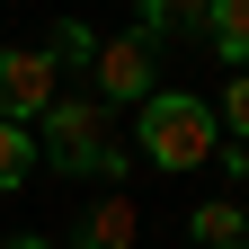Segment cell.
Wrapping results in <instances>:
<instances>
[{
	"label": "cell",
	"instance_id": "cell-3",
	"mask_svg": "<svg viewBox=\"0 0 249 249\" xmlns=\"http://www.w3.org/2000/svg\"><path fill=\"white\" fill-rule=\"evenodd\" d=\"M62 98V71L45 45H0V124H36Z\"/></svg>",
	"mask_w": 249,
	"mask_h": 249
},
{
	"label": "cell",
	"instance_id": "cell-11",
	"mask_svg": "<svg viewBox=\"0 0 249 249\" xmlns=\"http://www.w3.org/2000/svg\"><path fill=\"white\" fill-rule=\"evenodd\" d=\"M0 249H53V240H0Z\"/></svg>",
	"mask_w": 249,
	"mask_h": 249
},
{
	"label": "cell",
	"instance_id": "cell-5",
	"mask_svg": "<svg viewBox=\"0 0 249 249\" xmlns=\"http://www.w3.org/2000/svg\"><path fill=\"white\" fill-rule=\"evenodd\" d=\"M134 231H142V213L124 205V196H98L80 213V231H71V249H134Z\"/></svg>",
	"mask_w": 249,
	"mask_h": 249
},
{
	"label": "cell",
	"instance_id": "cell-4",
	"mask_svg": "<svg viewBox=\"0 0 249 249\" xmlns=\"http://www.w3.org/2000/svg\"><path fill=\"white\" fill-rule=\"evenodd\" d=\"M89 71H98V107L107 98H151V36H98V62H89Z\"/></svg>",
	"mask_w": 249,
	"mask_h": 249
},
{
	"label": "cell",
	"instance_id": "cell-1",
	"mask_svg": "<svg viewBox=\"0 0 249 249\" xmlns=\"http://www.w3.org/2000/svg\"><path fill=\"white\" fill-rule=\"evenodd\" d=\"M36 124H45L36 160H53L62 178H124V160H134V151L107 134V107L98 98H53Z\"/></svg>",
	"mask_w": 249,
	"mask_h": 249
},
{
	"label": "cell",
	"instance_id": "cell-6",
	"mask_svg": "<svg viewBox=\"0 0 249 249\" xmlns=\"http://www.w3.org/2000/svg\"><path fill=\"white\" fill-rule=\"evenodd\" d=\"M187 240H196V249H240L249 240V205H231V196L196 205V213H187Z\"/></svg>",
	"mask_w": 249,
	"mask_h": 249
},
{
	"label": "cell",
	"instance_id": "cell-8",
	"mask_svg": "<svg viewBox=\"0 0 249 249\" xmlns=\"http://www.w3.org/2000/svg\"><path fill=\"white\" fill-rule=\"evenodd\" d=\"M27 169H36V124H0V196L27 187Z\"/></svg>",
	"mask_w": 249,
	"mask_h": 249
},
{
	"label": "cell",
	"instance_id": "cell-10",
	"mask_svg": "<svg viewBox=\"0 0 249 249\" xmlns=\"http://www.w3.org/2000/svg\"><path fill=\"white\" fill-rule=\"evenodd\" d=\"M223 124L249 142V71H231V89H223Z\"/></svg>",
	"mask_w": 249,
	"mask_h": 249
},
{
	"label": "cell",
	"instance_id": "cell-7",
	"mask_svg": "<svg viewBox=\"0 0 249 249\" xmlns=\"http://www.w3.org/2000/svg\"><path fill=\"white\" fill-rule=\"evenodd\" d=\"M196 27L213 36V53H223V62H240V71H249V0H213Z\"/></svg>",
	"mask_w": 249,
	"mask_h": 249
},
{
	"label": "cell",
	"instance_id": "cell-2",
	"mask_svg": "<svg viewBox=\"0 0 249 249\" xmlns=\"http://www.w3.org/2000/svg\"><path fill=\"white\" fill-rule=\"evenodd\" d=\"M142 160L151 169H205L213 151H223V124H213L205 98H187V89H151L142 98V124H134Z\"/></svg>",
	"mask_w": 249,
	"mask_h": 249
},
{
	"label": "cell",
	"instance_id": "cell-9",
	"mask_svg": "<svg viewBox=\"0 0 249 249\" xmlns=\"http://www.w3.org/2000/svg\"><path fill=\"white\" fill-rule=\"evenodd\" d=\"M45 53H53V71H62V62H98V27H89V18H62L53 36H45Z\"/></svg>",
	"mask_w": 249,
	"mask_h": 249
}]
</instances>
